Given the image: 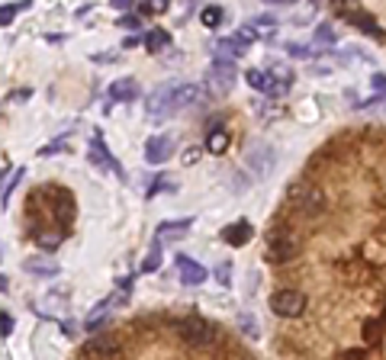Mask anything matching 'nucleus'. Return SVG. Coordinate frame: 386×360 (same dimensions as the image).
I'll use <instances>...</instances> for the list:
<instances>
[{
  "instance_id": "f257e3e1",
  "label": "nucleus",
  "mask_w": 386,
  "mask_h": 360,
  "mask_svg": "<svg viewBox=\"0 0 386 360\" xmlns=\"http://www.w3.org/2000/svg\"><path fill=\"white\" fill-rule=\"evenodd\" d=\"M177 334L193 347H212L219 338V328L212 322H206L203 315H187V319L177 322Z\"/></svg>"
},
{
  "instance_id": "f03ea898",
  "label": "nucleus",
  "mask_w": 386,
  "mask_h": 360,
  "mask_svg": "<svg viewBox=\"0 0 386 360\" xmlns=\"http://www.w3.org/2000/svg\"><path fill=\"white\" fill-rule=\"evenodd\" d=\"M296 251H300V238L290 229H283V225H277V229L267 235V261L287 264L296 257Z\"/></svg>"
},
{
  "instance_id": "7ed1b4c3",
  "label": "nucleus",
  "mask_w": 386,
  "mask_h": 360,
  "mask_svg": "<svg viewBox=\"0 0 386 360\" xmlns=\"http://www.w3.org/2000/svg\"><path fill=\"white\" fill-rule=\"evenodd\" d=\"M290 200H293L296 209H300L302 215H309V219H316V215L325 209V193L316 187V184H306V180H300V184L290 187Z\"/></svg>"
},
{
  "instance_id": "20e7f679",
  "label": "nucleus",
  "mask_w": 386,
  "mask_h": 360,
  "mask_svg": "<svg viewBox=\"0 0 386 360\" xmlns=\"http://www.w3.org/2000/svg\"><path fill=\"white\" fill-rule=\"evenodd\" d=\"M235 77H239V71H235V64L232 62H212L210 68H206V90L210 94H229L232 87H235Z\"/></svg>"
},
{
  "instance_id": "39448f33",
  "label": "nucleus",
  "mask_w": 386,
  "mask_h": 360,
  "mask_svg": "<svg viewBox=\"0 0 386 360\" xmlns=\"http://www.w3.org/2000/svg\"><path fill=\"white\" fill-rule=\"evenodd\" d=\"M87 158H91L93 167H100V171H110L116 174V177H126V171H123V164L110 154V148L103 145V135L100 132H93L91 135V145H87Z\"/></svg>"
},
{
  "instance_id": "423d86ee",
  "label": "nucleus",
  "mask_w": 386,
  "mask_h": 360,
  "mask_svg": "<svg viewBox=\"0 0 386 360\" xmlns=\"http://www.w3.org/2000/svg\"><path fill=\"white\" fill-rule=\"evenodd\" d=\"M271 309H274L280 319H296V315H302V309H306V296H302L300 290H277L274 296H271Z\"/></svg>"
},
{
  "instance_id": "0eeeda50",
  "label": "nucleus",
  "mask_w": 386,
  "mask_h": 360,
  "mask_svg": "<svg viewBox=\"0 0 386 360\" xmlns=\"http://www.w3.org/2000/svg\"><path fill=\"white\" fill-rule=\"evenodd\" d=\"M245 164L251 167L254 177H264V174H271V167H274V152H271V145H264V142H254V145L245 148Z\"/></svg>"
},
{
  "instance_id": "6e6552de",
  "label": "nucleus",
  "mask_w": 386,
  "mask_h": 360,
  "mask_svg": "<svg viewBox=\"0 0 386 360\" xmlns=\"http://www.w3.org/2000/svg\"><path fill=\"white\" fill-rule=\"evenodd\" d=\"M177 274H181V283L183 286H200L206 280V267L193 257H177Z\"/></svg>"
},
{
  "instance_id": "1a4fd4ad",
  "label": "nucleus",
  "mask_w": 386,
  "mask_h": 360,
  "mask_svg": "<svg viewBox=\"0 0 386 360\" xmlns=\"http://www.w3.org/2000/svg\"><path fill=\"white\" fill-rule=\"evenodd\" d=\"M171 152H174V139H171V135H152V139L145 142V161L148 164H161V161H168Z\"/></svg>"
},
{
  "instance_id": "9d476101",
  "label": "nucleus",
  "mask_w": 386,
  "mask_h": 360,
  "mask_svg": "<svg viewBox=\"0 0 386 360\" xmlns=\"http://www.w3.org/2000/svg\"><path fill=\"white\" fill-rule=\"evenodd\" d=\"M197 100H200V87H197V84H177L174 94H171L168 113H181V110H187V106H193Z\"/></svg>"
},
{
  "instance_id": "9b49d317",
  "label": "nucleus",
  "mask_w": 386,
  "mask_h": 360,
  "mask_svg": "<svg viewBox=\"0 0 386 360\" xmlns=\"http://www.w3.org/2000/svg\"><path fill=\"white\" fill-rule=\"evenodd\" d=\"M251 235H254V225H251V222H245V219L232 222V225H225V229H222V242L232 244V248L248 244V242H251Z\"/></svg>"
},
{
  "instance_id": "f8f14e48",
  "label": "nucleus",
  "mask_w": 386,
  "mask_h": 360,
  "mask_svg": "<svg viewBox=\"0 0 386 360\" xmlns=\"http://www.w3.org/2000/svg\"><path fill=\"white\" fill-rule=\"evenodd\" d=\"M84 351L91 354V357H113V354L120 351V341H116V334H93L91 341L84 344Z\"/></svg>"
},
{
  "instance_id": "ddd939ff",
  "label": "nucleus",
  "mask_w": 386,
  "mask_h": 360,
  "mask_svg": "<svg viewBox=\"0 0 386 360\" xmlns=\"http://www.w3.org/2000/svg\"><path fill=\"white\" fill-rule=\"evenodd\" d=\"M174 87H177V84H161L158 90H152V94H148L145 106H148V113H152V116H164V113H168L171 94H174Z\"/></svg>"
},
{
  "instance_id": "4468645a",
  "label": "nucleus",
  "mask_w": 386,
  "mask_h": 360,
  "mask_svg": "<svg viewBox=\"0 0 386 360\" xmlns=\"http://www.w3.org/2000/svg\"><path fill=\"white\" fill-rule=\"evenodd\" d=\"M139 97V84L132 77H123V81H113L110 84V100L113 103H129V100Z\"/></svg>"
},
{
  "instance_id": "2eb2a0df",
  "label": "nucleus",
  "mask_w": 386,
  "mask_h": 360,
  "mask_svg": "<svg viewBox=\"0 0 386 360\" xmlns=\"http://www.w3.org/2000/svg\"><path fill=\"white\" fill-rule=\"evenodd\" d=\"M23 270L26 274H33V277H58V264L55 261H49V257H26L23 261Z\"/></svg>"
},
{
  "instance_id": "dca6fc26",
  "label": "nucleus",
  "mask_w": 386,
  "mask_h": 360,
  "mask_svg": "<svg viewBox=\"0 0 386 360\" xmlns=\"http://www.w3.org/2000/svg\"><path fill=\"white\" fill-rule=\"evenodd\" d=\"M190 229H193V219H174V222H161L154 235H158V238H168V242H174V238H183V235H187Z\"/></svg>"
},
{
  "instance_id": "f3484780",
  "label": "nucleus",
  "mask_w": 386,
  "mask_h": 360,
  "mask_svg": "<svg viewBox=\"0 0 386 360\" xmlns=\"http://www.w3.org/2000/svg\"><path fill=\"white\" fill-rule=\"evenodd\" d=\"M245 81L251 84L254 90H267V94H283L280 87L274 84V77H271V71H261V68H251L245 71Z\"/></svg>"
},
{
  "instance_id": "a211bd4d",
  "label": "nucleus",
  "mask_w": 386,
  "mask_h": 360,
  "mask_svg": "<svg viewBox=\"0 0 386 360\" xmlns=\"http://www.w3.org/2000/svg\"><path fill=\"white\" fill-rule=\"evenodd\" d=\"M212 52H216L219 62H232L235 55L245 52V45H242L239 39H219V42H212Z\"/></svg>"
},
{
  "instance_id": "6ab92c4d",
  "label": "nucleus",
  "mask_w": 386,
  "mask_h": 360,
  "mask_svg": "<svg viewBox=\"0 0 386 360\" xmlns=\"http://www.w3.org/2000/svg\"><path fill=\"white\" fill-rule=\"evenodd\" d=\"M158 267H161V238L154 235L152 238V248H148L145 261H142V274H154Z\"/></svg>"
},
{
  "instance_id": "aec40b11",
  "label": "nucleus",
  "mask_w": 386,
  "mask_h": 360,
  "mask_svg": "<svg viewBox=\"0 0 386 360\" xmlns=\"http://www.w3.org/2000/svg\"><path fill=\"white\" fill-rule=\"evenodd\" d=\"M168 42H171L168 29H148V33H145V49L148 52H161Z\"/></svg>"
},
{
  "instance_id": "412c9836",
  "label": "nucleus",
  "mask_w": 386,
  "mask_h": 360,
  "mask_svg": "<svg viewBox=\"0 0 386 360\" xmlns=\"http://www.w3.org/2000/svg\"><path fill=\"white\" fill-rule=\"evenodd\" d=\"M206 148H210L212 154H222L225 148H229V132L212 129V132H210V139H206Z\"/></svg>"
},
{
  "instance_id": "4be33fe9",
  "label": "nucleus",
  "mask_w": 386,
  "mask_h": 360,
  "mask_svg": "<svg viewBox=\"0 0 386 360\" xmlns=\"http://www.w3.org/2000/svg\"><path fill=\"white\" fill-rule=\"evenodd\" d=\"M222 20H225L222 7H203V10H200V23H203L206 29H216Z\"/></svg>"
},
{
  "instance_id": "5701e85b",
  "label": "nucleus",
  "mask_w": 386,
  "mask_h": 360,
  "mask_svg": "<svg viewBox=\"0 0 386 360\" xmlns=\"http://www.w3.org/2000/svg\"><path fill=\"white\" fill-rule=\"evenodd\" d=\"M35 242H39V248H45V251H55L58 244L64 242V235H62V232H42V235H35Z\"/></svg>"
},
{
  "instance_id": "b1692460",
  "label": "nucleus",
  "mask_w": 386,
  "mask_h": 360,
  "mask_svg": "<svg viewBox=\"0 0 386 360\" xmlns=\"http://www.w3.org/2000/svg\"><path fill=\"white\" fill-rule=\"evenodd\" d=\"M344 16H348V20H351V23H358V26H361V29H364V33H370V35H373V33H377V23H373V20H370V16L358 13V10H351V13H348V10H344ZM377 35H380V33H377Z\"/></svg>"
},
{
  "instance_id": "393cba45",
  "label": "nucleus",
  "mask_w": 386,
  "mask_h": 360,
  "mask_svg": "<svg viewBox=\"0 0 386 360\" xmlns=\"http://www.w3.org/2000/svg\"><path fill=\"white\" fill-rule=\"evenodd\" d=\"M26 7H29V0H23V4H16V7H0V26H4V23H13L16 10H26Z\"/></svg>"
},
{
  "instance_id": "a878e982",
  "label": "nucleus",
  "mask_w": 386,
  "mask_h": 360,
  "mask_svg": "<svg viewBox=\"0 0 386 360\" xmlns=\"http://www.w3.org/2000/svg\"><path fill=\"white\" fill-rule=\"evenodd\" d=\"M335 39H338V33H335V29L329 26V23L316 29V42H325V45H331V42H335Z\"/></svg>"
},
{
  "instance_id": "bb28decb",
  "label": "nucleus",
  "mask_w": 386,
  "mask_h": 360,
  "mask_svg": "<svg viewBox=\"0 0 386 360\" xmlns=\"http://www.w3.org/2000/svg\"><path fill=\"white\" fill-rule=\"evenodd\" d=\"M161 190H174V184H171V180L164 177V174H161V177H154V184H152V187H148V196L161 193Z\"/></svg>"
},
{
  "instance_id": "cd10ccee",
  "label": "nucleus",
  "mask_w": 386,
  "mask_h": 360,
  "mask_svg": "<svg viewBox=\"0 0 386 360\" xmlns=\"http://www.w3.org/2000/svg\"><path fill=\"white\" fill-rule=\"evenodd\" d=\"M168 7V4H164V0H152V4H139V13H161V10Z\"/></svg>"
},
{
  "instance_id": "c85d7f7f",
  "label": "nucleus",
  "mask_w": 386,
  "mask_h": 360,
  "mask_svg": "<svg viewBox=\"0 0 386 360\" xmlns=\"http://www.w3.org/2000/svg\"><path fill=\"white\" fill-rule=\"evenodd\" d=\"M116 26H120V29H142V20H139V16H120Z\"/></svg>"
},
{
  "instance_id": "c756f323",
  "label": "nucleus",
  "mask_w": 386,
  "mask_h": 360,
  "mask_svg": "<svg viewBox=\"0 0 386 360\" xmlns=\"http://www.w3.org/2000/svg\"><path fill=\"white\" fill-rule=\"evenodd\" d=\"M58 152H68V145H64V142H55V145H45V148H39V158H49V154H58Z\"/></svg>"
},
{
  "instance_id": "7c9ffc66",
  "label": "nucleus",
  "mask_w": 386,
  "mask_h": 360,
  "mask_svg": "<svg viewBox=\"0 0 386 360\" xmlns=\"http://www.w3.org/2000/svg\"><path fill=\"white\" fill-rule=\"evenodd\" d=\"M23 177H26V167H20V171H16V174H13V180H10L7 187H4V193H0V196H4V203H7V200H10V190H13V187H16V180H23Z\"/></svg>"
},
{
  "instance_id": "2f4dec72",
  "label": "nucleus",
  "mask_w": 386,
  "mask_h": 360,
  "mask_svg": "<svg viewBox=\"0 0 386 360\" xmlns=\"http://www.w3.org/2000/svg\"><path fill=\"white\" fill-rule=\"evenodd\" d=\"M290 55H293V58H312V49H309V45H296V42H293V45H290Z\"/></svg>"
},
{
  "instance_id": "473e14b6",
  "label": "nucleus",
  "mask_w": 386,
  "mask_h": 360,
  "mask_svg": "<svg viewBox=\"0 0 386 360\" xmlns=\"http://www.w3.org/2000/svg\"><path fill=\"white\" fill-rule=\"evenodd\" d=\"M0 334H4V338L13 334V319H10V315H0Z\"/></svg>"
},
{
  "instance_id": "72a5a7b5",
  "label": "nucleus",
  "mask_w": 386,
  "mask_h": 360,
  "mask_svg": "<svg viewBox=\"0 0 386 360\" xmlns=\"http://www.w3.org/2000/svg\"><path fill=\"white\" fill-rule=\"evenodd\" d=\"M193 161H200V148L197 145H190L187 152H183V164H193Z\"/></svg>"
},
{
  "instance_id": "f704fd0d",
  "label": "nucleus",
  "mask_w": 386,
  "mask_h": 360,
  "mask_svg": "<svg viewBox=\"0 0 386 360\" xmlns=\"http://www.w3.org/2000/svg\"><path fill=\"white\" fill-rule=\"evenodd\" d=\"M373 90L386 94V74H373Z\"/></svg>"
},
{
  "instance_id": "c9c22d12",
  "label": "nucleus",
  "mask_w": 386,
  "mask_h": 360,
  "mask_svg": "<svg viewBox=\"0 0 386 360\" xmlns=\"http://www.w3.org/2000/svg\"><path fill=\"white\" fill-rule=\"evenodd\" d=\"M216 277L222 280V286H229V264H222V267L216 270Z\"/></svg>"
},
{
  "instance_id": "e433bc0d",
  "label": "nucleus",
  "mask_w": 386,
  "mask_h": 360,
  "mask_svg": "<svg viewBox=\"0 0 386 360\" xmlns=\"http://www.w3.org/2000/svg\"><path fill=\"white\" fill-rule=\"evenodd\" d=\"M254 23H258V26H274V16H271V13H264V16H258V20H254Z\"/></svg>"
},
{
  "instance_id": "4c0bfd02",
  "label": "nucleus",
  "mask_w": 386,
  "mask_h": 360,
  "mask_svg": "<svg viewBox=\"0 0 386 360\" xmlns=\"http://www.w3.org/2000/svg\"><path fill=\"white\" fill-rule=\"evenodd\" d=\"M113 7H116V10H132L135 4H132V0H113Z\"/></svg>"
},
{
  "instance_id": "58836bf2",
  "label": "nucleus",
  "mask_w": 386,
  "mask_h": 360,
  "mask_svg": "<svg viewBox=\"0 0 386 360\" xmlns=\"http://www.w3.org/2000/svg\"><path fill=\"white\" fill-rule=\"evenodd\" d=\"M0 293H7V277H0Z\"/></svg>"
}]
</instances>
